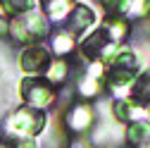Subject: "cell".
Returning a JSON list of instances; mask_svg holds the SVG:
<instances>
[{"instance_id":"6da1fadb","label":"cell","mask_w":150,"mask_h":148,"mask_svg":"<svg viewBox=\"0 0 150 148\" xmlns=\"http://www.w3.org/2000/svg\"><path fill=\"white\" fill-rule=\"evenodd\" d=\"M48 124V115L38 107L22 105L3 120V139L7 136H38Z\"/></svg>"},{"instance_id":"7a4b0ae2","label":"cell","mask_w":150,"mask_h":148,"mask_svg":"<svg viewBox=\"0 0 150 148\" xmlns=\"http://www.w3.org/2000/svg\"><path fill=\"white\" fill-rule=\"evenodd\" d=\"M7 33L19 46H38L48 36V19L38 12L19 14L7 24Z\"/></svg>"},{"instance_id":"3957f363","label":"cell","mask_w":150,"mask_h":148,"mask_svg":"<svg viewBox=\"0 0 150 148\" xmlns=\"http://www.w3.org/2000/svg\"><path fill=\"white\" fill-rule=\"evenodd\" d=\"M19 96H22L24 105L38 107V110H45L57 100L55 86L45 77H26V79H22L19 81Z\"/></svg>"},{"instance_id":"277c9868","label":"cell","mask_w":150,"mask_h":148,"mask_svg":"<svg viewBox=\"0 0 150 148\" xmlns=\"http://www.w3.org/2000/svg\"><path fill=\"white\" fill-rule=\"evenodd\" d=\"M93 122H96V112L88 103H74L62 117V124L71 136H83L93 127Z\"/></svg>"},{"instance_id":"5b68a950","label":"cell","mask_w":150,"mask_h":148,"mask_svg":"<svg viewBox=\"0 0 150 148\" xmlns=\"http://www.w3.org/2000/svg\"><path fill=\"white\" fill-rule=\"evenodd\" d=\"M50 65V50L45 46H26L22 53H19V69L36 77V74L45 72Z\"/></svg>"},{"instance_id":"8992f818","label":"cell","mask_w":150,"mask_h":148,"mask_svg":"<svg viewBox=\"0 0 150 148\" xmlns=\"http://www.w3.org/2000/svg\"><path fill=\"white\" fill-rule=\"evenodd\" d=\"M124 139V132H122V124L117 120H107V122H100L98 129L93 132L91 136V143L93 148H117Z\"/></svg>"},{"instance_id":"52a82bcc","label":"cell","mask_w":150,"mask_h":148,"mask_svg":"<svg viewBox=\"0 0 150 148\" xmlns=\"http://www.w3.org/2000/svg\"><path fill=\"white\" fill-rule=\"evenodd\" d=\"M112 46V41H110V36L105 33V29L100 26L98 31H93V33H88V36H83V41L79 43V53L83 55V58L88 60V62H100V58L105 55V50Z\"/></svg>"},{"instance_id":"ba28073f","label":"cell","mask_w":150,"mask_h":148,"mask_svg":"<svg viewBox=\"0 0 150 148\" xmlns=\"http://www.w3.org/2000/svg\"><path fill=\"white\" fill-rule=\"evenodd\" d=\"M67 31L79 36V33H86L93 24H96V12H93L88 5H74V10L69 12L67 17Z\"/></svg>"},{"instance_id":"9c48e42d","label":"cell","mask_w":150,"mask_h":148,"mask_svg":"<svg viewBox=\"0 0 150 148\" xmlns=\"http://www.w3.org/2000/svg\"><path fill=\"white\" fill-rule=\"evenodd\" d=\"M103 29L110 36V41L117 43V46L124 43L131 36V22L126 19V17H107V19L103 22Z\"/></svg>"},{"instance_id":"30bf717a","label":"cell","mask_w":150,"mask_h":148,"mask_svg":"<svg viewBox=\"0 0 150 148\" xmlns=\"http://www.w3.org/2000/svg\"><path fill=\"white\" fill-rule=\"evenodd\" d=\"M124 141L131 148H138V146L148 143L150 141V122H145V120L129 122L126 124V132H124Z\"/></svg>"},{"instance_id":"8fae6325","label":"cell","mask_w":150,"mask_h":148,"mask_svg":"<svg viewBox=\"0 0 150 148\" xmlns=\"http://www.w3.org/2000/svg\"><path fill=\"white\" fill-rule=\"evenodd\" d=\"M131 103H136L138 107L150 105V72H143L131 81Z\"/></svg>"},{"instance_id":"7c38bea8","label":"cell","mask_w":150,"mask_h":148,"mask_svg":"<svg viewBox=\"0 0 150 148\" xmlns=\"http://www.w3.org/2000/svg\"><path fill=\"white\" fill-rule=\"evenodd\" d=\"M112 120H117L119 124L124 122H136L141 120V107L131 100H124V98H117L112 103Z\"/></svg>"},{"instance_id":"4fadbf2b","label":"cell","mask_w":150,"mask_h":148,"mask_svg":"<svg viewBox=\"0 0 150 148\" xmlns=\"http://www.w3.org/2000/svg\"><path fill=\"white\" fill-rule=\"evenodd\" d=\"M69 74H71V62L67 58H57V60H50V65L45 69V79L52 86H60L69 79Z\"/></svg>"},{"instance_id":"5bb4252c","label":"cell","mask_w":150,"mask_h":148,"mask_svg":"<svg viewBox=\"0 0 150 148\" xmlns=\"http://www.w3.org/2000/svg\"><path fill=\"white\" fill-rule=\"evenodd\" d=\"M43 3V12L48 14V19L52 22H62L69 17V12L74 10L76 0H41Z\"/></svg>"},{"instance_id":"9a60e30c","label":"cell","mask_w":150,"mask_h":148,"mask_svg":"<svg viewBox=\"0 0 150 148\" xmlns=\"http://www.w3.org/2000/svg\"><path fill=\"white\" fill-rule=\"evenodd\" d=\"M50 48H52V53L57 55V58H67V55H71L74 48H76V36L69 33L67 29L64 31H57L50 38Z\"/></svg>"},{"instance_id":"2e32d148","label":"cell","mask_w":150,"mask_h":148,"mask_svg":"<svg viewBox=\"0 0 150 148\" xmlns=\"http://www.w3.org/2000/svg\"><path fill=\"white\" fill-rule=\"evenodd\" d=\"M76 91H79V98L91 100V98L100 96V91H103V79L93 77L91 72H86L83 77H79V81H76Z\"/></svg>"},{"instance_id":"e0dca14e","label":"cell","mask_w":150,"mask_h":148,"mask_svg":"<svg viewBox=\"0 0 150 148\" xmlns=\"http://www.w3.org/2000/svg\"><path fill=\"white\" fill-rule=\"evenodd\" d=\"M33 7L36 0H0V14H10V17L33 12Z\"/></svg>"},{"instance_id":"ac0fdd59","label":"cell","mask_w":150,"mask_h":148,"mask_svg":"<svg viewBox=\"0 0 150 148\" xmlns=\"http://www.w3.org/2000/svg\"><path fill=\"white\" fill-rule=\"evenodd\" d=\"M100 5L107 12V17H126L131 0H100Z\"/></svg>"},{"instance_id":"d6986e66","label":"cell","mask_w":150,"mask_h":148,"mask_svg":"<svg viewBox=\"0 0 150 148\" xmlns=\"http://www.w3.org/2000/svg\"><path fill=\"white\" fill-rule=\"evenodd\" d=\"M5 148H38V143H36V136H7Z\"/></svg>"},{"instance_id":"ffe728a7","label":"cell","mask_w":150,"mask_h":148,"mask_svg":"<svg viewBox=\"0 0 150 148\" xmlns=\"http://www.w3.org/2000/svg\"><path fill=\"white\" fill-rule=\"evenodd\" d=\"M3 36H7V19L0 17V38H3Z\"/></svg>"},{"instance_id":"44dd1931","label":"cell","mask_w":150,"mask_h":148,"mask_svg":"<svg viewBox=\"0 0 150 148\" xmlns=\"http://www.w3.org/2000/svg\"><path fill=\"white\" fill-rule=\"evenodd\" d=\"M138 148H150V141H148V143H143V146H138Z\"/></svg>"}]
</instances>
